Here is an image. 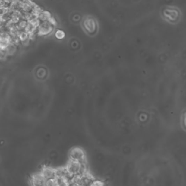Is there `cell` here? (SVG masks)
<instances>
[{"mask_svg": "<svg viewBox=\"0 0 186 186\" xmlns=\"http://www.w3.org/2000/svg\"><path fill=\"white\" fill-rule=\"evenodd\" d=\"M41 174L44 176V178H46V180H49L56 178L55 170L52 169L51 168L49 167L44 168L42 170Z\"/></svg>", "mask_w": 186, "mask_h": 186, "instance_id": "cell-7", "label": "cell"}, {"mask_svg": "<svg viewBox=\"0 0 186 186\" xmlns=\"http://www.w3.org/2000/svg\"><path fill=\"white\" fill-rule=\"evenodd\" d=\"M55 37L58 39H61L65 36V33L61 30H57L55 32Z\"/></svg>", "mask_w": 186, "mask_h": 186, "instance_id": "cell-18", "label": "cell"}, {"mask_svg": "<svg viewBox=\"0 0 186 186\" xmlns=\"http://www.w3.org/2000/svg\"><path fill=\"white\" fill-rule=\"evenodd\" d=\"M29 34L25 31H21L20 32L19 36V38L20 40L23 42H24V41H25V40L29 39Z\"/></svg>", "mask_w": 186, "mask_h": 186, "instance_id": "cell-17", "label": "cell"}, {"mask_svg": "<svg viewBox=\"0 0 186 186\" xmlns=\"http://www.w3.org/2000/svg\"><path fill=\"white\" fill-rule=\"evenodd\" d=\"M27 23L31 24L32 26H33L34 27L38 28L40 25V20L37 17H33L32 18L31 20L27 21Z\"/></svg>", "mask_w": 186, "mask_h": 186, "instance_id": "cell-12", "label": "cell"}, {"mask_svg": "<svg viewBox=\"0 0 186 186\" xmlns=\"http://www.w3.org/2000/svg\"><path fill=\"white\" fill-rule=\"evenodd\" d=\"M92 186H104V183L100 181H95Z\"/></svg>", "mask_w": 186, "mask_h": 186, "instance_id": "cell-23", "label": "cell"}, {"mask_svg": "<svg viewBox=\"0 0 186 186\" xmlns=\"http://www.w3.org/2000/svg\"><path fill=\"white\" fill-rule=\"evenodd\" d=\"M87 168L86 163H80V170H79V175H81V176L85 175L86 174H87Z\"/></svg>", "mask_w": 186, "mask_h": 186, "instance_id": "cell-14", "label": "cell"}, {"mask_svg": "<svg viewBox=\"0 0 186 186\" xmlns=\"http://www.w3.org/2000/svg\"><path fill=\"white\" fill-rule=\"evenodd\" d=\"M11 43V36L7 32H2L1 33V49L5 50Z\"/></svg>", "mask_w": 186, "mask_h": 186, "instance_id": "cell-3", "label": "cell"}, {"mask_svg": "<svg viewBox=\"0 0 186 186\" xmlns=\"http://www.w3.org/2000/svg\"><path fill=\"white\" fill-rule=\"evenodd\" d=\"M49 21V23H50L52 26H56L57 25V22L56 19L53 17H52L49 19V20H48Z\"/></svg>", "mask_w": 186, "mask_h": 186, "instance_id": "cell-21", "label": "cell"}, {"mask_svg": "<svg viewBox=\"0 0 186 186\" xmlns=\"http://www.w3.org/2000/svg\"><path fill=\"white\" fill-rule=\"evenodd\" d=\"M36 37V34L35 33H32L29 34V38L30 40H34Z\"/></svg>", "mask_w": 186, "mask_h": 186, "instance_id": "cell-24", "label": "cell"}, {"mask_svg": "<svg viewBox=\"0 0 186 186\" xmlns=\"http://www.w3.org/2000/svg\"><path fill=\"white\" fill-rule=\"evenodd\" d=\"M37 34L39 36L47 35L53 30V26L48 21H43L38 27Z\"/></svg>", "mask_w": 186, "mask_h": 186, "instance_id": "cell-2", "label": "cell"}, {"mask_svg": "<svg viewBox=\"0 0 186 186\" xmlns=\"http://www.w3.org/2000/svg\"><path fill=\"white\" fill-rule=\"evenodd\" d=\"M36 5H37L32 1H20V8L22 9L24 12H30L32 11L33 7Z\"/></svg>", "mask_w": 186, "mask_h": 186, "instance_id": "cell-9", "label": "cell"}, {"mask_svg": "<svg viewBox=\"0 0 186 186\" xmlns=\"http://www.w3.org/2000/svg\"><path fill=\"white\" fill-rule=\"evenodd\" d=\"M38 28L34 27L33 26H32L31 24H30L29 23H27V25L26 26L25 29V31L27 32L28 34L32 33H35L36 31L37 30Z\"/></svg>", "mask_w": 186, "mask_h": 186, "instance_id": "cell-15", "label": "cell"}, {"mask_svg": "<svg viewBox=\"0 0 186 186\" xmlns=\"http://www.w3.org/2000/svg\"><path fill=\"white\" fill-rule=\"evenodd\" d=\"M84 25L86 30L90 33L93 32L96 29L95 21L92 18H86L84 22Z\"/></svg>", "mask_w": 186, "mask_h": 186, "instance_id": "cell-8", "label": "cell"}, {"mask_svg": "<svg viewBox=\"0 0 186 186\" xmlns=\"http://www.w3.org/2000/svg\"><path fill=\"white\" fill-rule=\"evenodd\" d=\"M95 181L91 175L86 174L81 176L79 185L80 186H92Z\"/></svg>", "mask_w": 186, "mask_h": 186, "instance_id": "cell-6", "label": "cell"}, {"mask_svg": "<svg viewBox=\"0 0 186 186\" xmlns=\"http://www.w3.org/2000/svg\"><path fill=\"white\" fill-rule=\"evenodd\" d=\"M51 17H52V14L50 12L48 11H46V10H44L39 15L38 18L43 21H46L49 20Z\"/></svg>", "mask_w": 186, "mask_h": 186, "instance_id": "cell-10", "label": "cell"}, {"mask_svg": "<svg viewBox=\"0 0 186 186\" xmlns=\"http://www.w3.org/2000/svg\"><path fill=\"white\" fill-rule=\"evenodd\" d=\"M80 168V163L74 161V160H71V161L67 164L66 168L67 169L70 174L74 176V175L79 174Z\"/></svg>", "mask_w": 186, "mask_h": 186, "instance_id": "cell-4", "label": "cell"}, {"mask_svg": "<svg viewBox=\"0 0 186 186\" xmlns=\"http://www.w3.org/2000/svg\"><path fill=\"white\" fill-rule=\"evenodd\" d=\"M27 25V21L25 20H20L19 23L16 25L17 29L21 31L22 29H25Z\"/></svg>", "mask_w": 186, "mask_h": 186, "instance_id": "cell-16", "label": "cell"}, {"mask_svg": "<svg viewBox=\"0 0 186 186\" xmlns=\"http://www.w3.org/2000/svg\"><path fill=\"white\" fill-rule=\"evenodd\" d=\"M71 160H74L80 163H85V155L83 150L79 147H75L71 150L69 153Z\"/></svg>", "mask_w": 186, "mask_h": 186, "instance_id": "cell-1", "label": "cell"}, {"mask_svg": "<svg viewBox=\"0 0 186 186\" xmlns=\"http://www.w3.org/2000/svg\"><path fill=\"white\" fill-rule=\"evenodd\" d=\"M43 9L40 7V6L38 5H36L33 7V8L32 9L31 13L33 16L34 17H39V15L41 14V13L43 11Z\"/></svg>", "mask_w": 186, "mask_h": 186, "instance_id": "cell-11", "label": "cell"}, {"mask_svg": "<svg viewBox=\"0 0 186 186\" xmlns=\"http://www.w3.org/2000/svg\"><path fill=\"white\" fill-rule=\"evenodd\" d=\"M80 186L79 185H78V184H74V183H72L71 184V186Z\"/></svg>", "mask_w": 186, "mask_h": 186, "instance_id": "cell-26", "label": "cell"}, {"mask_svg": "<svg viewBox=\"0 0 186 186\" xmlns=\"http://www.w3.org/2000/svg\"><path fill=\"white\" fill-rule=\"evenodd\" d=\"M33 17L31 12H24L23 13V18L24 20L29 21Z\"/></svg>", "mask_w": 186, "mask_h": 186, "instance_id": "cell-20", "label": "cell"}, {"mask_svg": "<svg viewBox=\"0 0 186 186\" xmlns=\"http://www.w3.org/2000/svg\"><path fill=\"white\" fill-rule=\"evenodd\" d=\"M30 39L29 38L28 39H27V40H25V41H24V42H23L22 43H23L24 45L26 46V45H27L28 44H29V43H30Z\"/></svg>", "mask_w": 186, "mask_h": 186, "instance_id": "cell-25", "label": "cell"}, {"mask_svg": "<svg viewBox=\"0 0 186 186\" xmlns=\"http://www.w3.org/2000/svg\"><path fill=\"white\" fill-rule=\"evenodd\" d=\"M46 186H58L56 178L46 180Z\"/></svg>", "mask_w": 186, "mask_h": 186, "instance_id": "cell-19", "label": "cell"}, {"mask_svg": "<svg viewBox=\"0 0 186 186\" xmlns=\"http://www.w3.org/2000/svg\"><path fill=\"white\" fill-rule=\"evenodd\" d=\"M182 127L183 129L186 131V114L184 115L182 119Z\"/></svg>", "mask_w": 186, "mask_h": 186, "instance_id": "cell-22", "label": "cell"}, {"mask_svg": "<svg viewBox=\"0 0 186 186\" xmlns=\"http://www.w3.org/2000/svg\"><path fill=\"white\" fill-rule=\"evenodd\" d=\"M46 178L41 173L36 174L31 178V183L33 186H46Z\"/></svg>", "mask_w": 186, "mask_h": 186, "instance_id": "cell-5", "label": "cell"}, {"mask_svg": "<svg viewBox=\"0 0 186 186\" xmlns=\"http://www.w3.org/2000/svg\"><path fill=\"white\" fill-rule=\"evenodd\" d=\"M17 50V46H15L14 44L11 43L8 48L4 51H5L7 55H11L14 53Z\"/></svg>", "mask_w": 186, "mask_h": 186, "instance_id": "cell-13", "label": "cell"}]
</instances>
